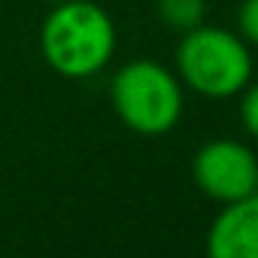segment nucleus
Returning a JSON list of instances; mask_svg holds the SVG:
<instances>
[{
    "label": "nucleus",
    "instance_id": "0eeeda50",
    "mask_svg": "<svg viewBox=\"0 0 258 258\" xmlns=\"http://www.w3.org/2000/svg\"><path fill=\"white\" fill-rule=\"evenodd\" d=\"M240 121L246 127V134L258 140V82L240 91Z\"/></svg>",
    "mask_w": 258,
    "mask_h": 258
},
{
    "label": "nucleus",
    "instance_id": "39448f33",
    "mask_svg": "<svg viewBox=\"0 0 258 258\" xmlns=\"http://www.w3.org/2000/svg\"><path fill=\"white\" fill-rule=\"evenodd\" d=\"M210 258H258V195L222 204L207 231Z\"/></svg>",
    "mask_w": 258,
    "mask_h": 258
},
{
    "label": "nucleus",
    "instance_id": "6e6552de",
    "mask_svg": "<svg viewBox=\"0 0 258 258\" xmlns=\"http://www.w3.org/2000/svg\"><path fill=\"white\" fill-rule=\"evenodd\" d=\"M237 34L249 43L258 46V0H243L237 10Z\"/></svg>",
    "mask_w": 258,
    "mask_h": 258
},
{
    "label": "nucleus",
    "instance_id": "7ed1b4c3",
    "mask_svg": "<svg viewBox=\"0 0 258 258\" xmlns=\"http://www.w3.org/2000/svg\"><path fill=\"white\" fill-rule=\"evenodd\" d=\"M176 76L182 88H191L201 97H237L252 82L249 43L234 31L198 25L185 31L176 46Z\"/></svg>",
    "mask_w": 258,
    "mask_h": 258
},
{
    "label": "nucleus",
    "instance_id": "20e7f679",
    "mask_svg": "<svg viewBox=\"0 0 258 258\" xmlns=\"http://www.w3.org/2000/svg\"><path fill=\"white\" fill-rule=\"evenodd\" d=\"M191 179L216 204L249 198L258 185V155L231 137L210 140L191 158Z\"/></svg>",
    "mask_w": 258,
    "mask_h": 258
},
{
    "label": "nucleus",
    "instance_id": "f257e3e1",
    "mask_svg": "<svg viewBox=\"0 0 258 258\" xmlns=\"http://www.w3.org/2000/svg\"><path fill=\"white\" fill-rule=\"evenodd\" d=\"M43 61L64 79H91L115 55V25L94 0L55 4L40 28Z\"/></svg>",
    "mask_w": 258,
    "mask_h": 258
},
{
    "label": "nucleus",
    "instance_id": "9d476101",
    "mask_svg": "<svg viewBox=\"0 0 258 258\" xmlns=\"http://www.w3.org/2000/svg\"><path fill=\"white\" fill-rule=\"evenodd\" d=\"M255 195H258V185H255Z\"/></svg>",
    "mask_w": 258,
    "mask_h": 258
},
{
    "label": "nucleus",
    "instance_id": "f03ea898",
    "mask_svg": "<svg viewBox=\"0 0 258 258\" xmlns=\"http://www.w3.org/2000/svg\"><path fill=\"white\" fill-rule=\"evenodd\" d=\"M109 103L127 131L140 137H161L179 124L185 91L176 70L152 58H137L112 73Z\"/></svg>",
    "mask_w": 258,
    "mask_h": 258
},
{
    "label": "nucleus",
    "instance_id": "1a4fd4ad",
    "mask_svg": "<svg viewBox=\"0 0 258 258\" xmlns=\"http://www.w3.org/2000/svg\"><path fill=\"white\" fill-rule=\"evenodd\" d=\"M49 4H52V7H55V4H67V0H49Z\"/></svg>",
    "mask_w": 258,
    "mask_h": 258
},
{
    "label": "nucleus",
    "instance_id": "423d86ee",
    "mask_svg": "<svg viewBox=\"0 0 258 258\" xmlns=\"http://www.w3.org/2000/svg\"><path fill=\"white\" fill-rule=\"evenodd\" d=\"M155 13H158L164 28H173V31L185 34V31L204 25L207 0H155Z\"/></svg>",
    "mask_w": 258,
    "mask_h": 258
}]
</instances>
